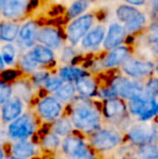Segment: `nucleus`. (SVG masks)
<instances>
[{"mask_svg":"<svg viewBox=\"0 0 158 159\" xmlns=\"http://www.w3.org/2000/svg\"><path fill=\"white\" fill-rule=\"evenodd\" d=\"M74 131L80 135L88 138L104 125L100 111V103L95 100L78 98L66 107Z\"/></svg>","mask_w":158,"mask_h":159,"instance_id":"nucleus-1","label":"nucleus"},{"mask_svg":"<svg viewBox=\"0 0 158 159\" xmlns=\"http://www.w3.org/2000/svg\"><path fill=\"white\" fill-rule=\"evenodd\" d=\"M42 130L36 116L30 109L6 126H0V141L7 144L14 141L37 139Z\"/></svg>","mask_w":158,"mask_h":159,"instance_id":"nucleus-2","label":"nucleus"},{"mask_svg":"<svg viewBox=\"0 0 158 159\" xmlns=\"http://www.w3.org/2000/svg\"><path fill=\"white\" fill-rule=\"evenodd\" d=\"M89 145L101 159L112 158L117 149L124 143V132L117 128L103 125L87 138Z\"/></svg>","mask_w":158,"mask_h":159,"instance_id":"nucleus-3","label":"nucleus"},{"mask_svg":"<svg viewBox=\"0 0 158 159\" xmlns=\"http://www.w3.org/2000/svg\"><path fill=\"white\" fill-rule=\"evenodd\" d=\"M29 109L38 119L42 128L49 127L52 122L66 114V106L52 94L39 92L32 103Z\"/></svg>","mask_w":158,"mask_h":159,"instance_id":"nucleus-4","label":"nucleus"},{"mask_svg":"<svg viewBox=\"0 0 158 159\" xmlns=\"http://www.w3.org/2000/svg\"><path fill=\"white\" fill-rule=\"evenodd\" d=\"M53 159H101L89 145L87 138L72 133L62 139L61 146Z\"/></svg>","mask_w":158,"mask_h":159,"instance_id":"nucleus-5","label":"nucleus"},{"mask_svg":"<svg viewBox=\"0 0 158 159\" xmlns=\"http://www.w3.org/2000/svg\"><path fill=\"white\" fill-rule=\"evenodd\" d=\"M100 111L104 125L115 127L121 132L126 131L132 122L127 111L126 102L119 98L100 103Z\"/></svg>","mask_w":158,"mask_h":159,"instance_id":"nucleus-6","label":"nucleus"},{"mask_svg":"<svg viewBox=\"0 0 158 159\" xmlns=\"http://www.w3.org/2000/svg\"><path fill=\"white\" fill-rule=\"evenodd\" d=\"M124 142L133 148L148 143H158V124L156 121H132L124 132Z\"/></svg>","mask_w":158,"mask_h":159,"instance_id":"nucleus-7","label":"nucleus"},{"mask_svg":"<svg viewBox=\"0 0 158 159\" xmlns=\"http://www.w3.org/2000/svg\"><path fill=\"white\" fill-rule=\"evenodd\" d=\"M127 104V111L132 121H156L158 116V98H150L143 95L131 98Z\"/></svg>","mask_w":158,"mask_h":159,"instance_id":"nucleus-8","label":"nucleus"},{"mask_svg":"<svg viewBox=\"0 0 158 159\" xmlns=\"http://www.w3.org/2000/svg\"><path fill=\"white\" fill-rule=\"evenodd\" d=\"M106 82L112 87L117 98L124 100V102L142 95L143 92V81L131 79L120 73L114 74Z\"/></svg>","mask_w":158,"mask_h":159,"instance_id":"nucleus-9","label":"nucleus"},{"mask_svg":"<svg viewBox=\"0 0 158 159\" xmlns=\"http://www.w3.org/2000/svg\"><path fill=\"white\" fill-rule=\"evenodd\" d=\"M120 74L131 79L144 81L147 78L155 76L156 64L150 60L138 59L130 57L120 66Z\"/></svg>","mask_w":158,"mask_h":159,"instance_id":"nucleus-10","label":"nucleus"},{"mask_svg":"<svg viewBox=\"0 0 158 159\" xmlns=\"http://www.w3.org/2000/svg\"><path fill=\"white\" fill-rule=\"evenodd\" d=\"M7 155H12L23 159H38L43 157L37 139L14 141L6 144Z\"/></svg>","mask_w":158,"mask_h":159,"instance_id":"nucleus-11","label":"nucleus"},{"mask_svg":"<svg viewBox=\"0 0 158 159\" xmlns=\"http://www.w3.org/2000/svg\"><path fill=\"white\" fill-rule=\"evenodd\" d=\"M93 15L92 14H84L76 17L70 25L67 26L66 36L67 40L72 46H77L86 34L92 28L93 25Z\"/></svg>","mask_w":158,"mask_h":159,"instance_id":"nucleus-12","label":"nucleus"},{"mask_svg":"<svg viewBox=\"0 0 158 159\" xmlns=\"http://www.w3.org/2000/svg\"><path fill=\"white\" fill-rule=\"evenodd\" d=\"M29 106L20 98L12 95L2 106H0V126H6L23 115Z\"/></svg>","mask_w":158,"mask_h":159,"instance_id":"nucleus-13","label":"nucleus"},{"mask_svg":"<svg viewBox=\"0 0 158 159\" xmlns=\"http://www.w3.org/2000/svg\"><path fill=\"white\" fill-rule=\"evenodd\" d=\"M130 57V50L128 47L120 46L108 51L99 62H97V73L99 70H114L120 68L127 59Z\"/></svg>","mask_w":158,"mask_h":159,"instance_id":"nucleus-14","label":"nucleus"},{"mask_svg":"<svg viewBox=\"0 0 158 159\" xmlns=\"http://www.w3.org/2000/svg\"><path fill=\"white\" fill-rule=\"evenodd\" d=\"M99 86V79L95 76H93L91 73L79 78L74 82L77 96L82 98H88V100H94Z\"/></svg>","mask_w":158,"mask_h":159,"instance_id":"nucleus-15","label":"nucleus"},{"mask_svg":"<svg viewBox=\"0 0 158 159\" xmlns=\"http://www.w3.org/2000/svg\"><path fill=\"white\" fill-rule=\"evenodd\" d=\"M43 132L40 131L38 138H37V142H38L39 147L41 149L43 156L53 157L59 152L62 139L55 135L54 133H52L50 130H48V128H43Z\"/></svg>","mask_w":158,"mask_h":159,"instance_id":"nucleus-16","label":"nucleus"},{"mask_svg":"<svg viewBox=\"0 0 158 159\" xmlns=\"http://www.w3.org/2000/svg\"><path fill=\"white\" fill-rule=\"evenodd\" d=\"M11 86H12L13 95L20 98L23 102H25L30 107V105L34 102V100L36 98L38 93L34 89V87L32 86L28 77L27 78L20 77L14 82H12Z\"/></svg>","mask_w":158,"mask_h":159,"instance_id":"nucleus-17","label":"nucleus"},{"mask_svg":"<svg viewBox=\"0 0 158 159\" xmlns=\"http://www.w3.org/2000/svg\"><path fill=\"white\" fill-rule=\"evenodd\" d=\"M127 39V32L124 27L118 23H112L108 26L107 34L103 40V47L105 50L111 51L115 48H118L120 44Z\"/></svg>","mask_w":158,"mask_h":159,"instance_id":"nucleus-18","label":"nucleus"},{"mask_svg":"<svg viewBox=\"0 0 158 159\" xmlns=\"http://www.w3.org/2000/svg\"><path fill=\"white\" fill-rule=\"evenodd\" d=\"M38 32V25L36 22L34 21H28L25 24L20 27L19 34V43L21 44V48L24 50L28 51L35 46V41H36V36Z\"/></svg>","mask_w":158,"mask_h":159,"instance_id":"nucleus-19","label":"nucleus"},{"mask_svg":"<svg viewBox=\"0 0 158 159\" xmlns=\"http://www.w3.org/2000/svg\"><path fill=\"white\" fill-rule=\"evenodd\" d=\"M36 40L41 46L51 50H56L62 47V38L57 30L53 27H43L37 32Z\"/></svg>","mask_w":158,"mask_h":159,"instance_id":"nucleus-20","label":"nucleus"},{"mask_svg":"<svg viewBox=\"0 0 158 159\" xmlns=\"http://www.w3.org/2000/svg\"><path fill=\"white\" fill-rule=\"evenodd\" d=\"M28 51L33 59L41 68H48L51 65H55V54L51 49L41 46V44H35Z\"/></svg>","mask_w":158,"mask_h":159,"instance_id":"nucleus-21","label":"nucleus"},{"mask_svg":"<svg viewBox=\"0 0 158 159\" xmlns=\"http://www.w3.org/2000/svg\"><path fill=\"white\" fill-rule=\"evenodd\" d=\"M55 73L59 75V77L61 78L64 82L74 84L77 79L88 75V74H90V71H88V69L80 66V65L67 64V65H62Z\"/></svg>","mask_w":158,"mask_h":159,"instance_id":"nucleus-22","label":"nucleus"},{"mask_svg":"<svg viewBox=\"0 0 158 159\" xmlns=\"http://www.w3.org/2000/svg\"><path fill=\"white\" fill-rule=\"evenodd\" d=\"M106 34V28L103 25L94 26L81 39V48L86 50L95 49L103 42Z\"/></svg>","mask_w":158,"mask_h":159,"instance_id":"nucleus-23","label":"nucleus"},{"mask_svg":"<svg viewBox=\"0 0 158 159\" xmlns=\"http://www.w3.org/2000/svg\"><path fill=\"white\" fill-rule=\"evenodd\" d=\"M28 3L29 0H6L1 11L2 15L9 20L17 19L28 10Z\"/></svg>","mask_w":158,"mask_h":159,"instance_id":"nucleus-24","label":"nucleus"},{"mask_svg":"<svg viewBox=\"0 0 158 159\" xmlns=\"http://www.w3.org/2000/svg\"><path fill=\"white\" fill-rule=\"evenodd\" d=\"M48 128V130H50L52 133H54L55 135H57L59 138L63 139L66 138L67 135H70L72 133H74V128H73V125L70 122L68 116L63 115L62 117H60L59 119H56L54 122L50 125Z\"/></svg>","mask_w":158,"mask_h":159,"instance_id":"nucleus-25","label":"nucleus"},{"mask_svg":"<svg viewBox=\"0 0 158 159\" xmlns=\"http://www.w3.org/2000/svg\"><path fill=\"white\" fill-rule=\"evenodd\" d=\"M52 95L63 105H65L66 107L72 104L77 98V93L75 90L74 84H70V82H64L59 88V90L53 93Z\"/></svg>","mask_w":158,"mask_h":159,"instance_id":"nucleus-26","label":"nucleus"},{"mask_svg":"<svg viewBox=\"0 0 158 159\" xmlns=\"http://www.w3.org/2000/svg\"><path fill=\"white\" fill-rule=\"evenodd\" d=\"M17 66H19V71L21 75H25L29 77L32 74H34L36 70H38L41 67L36 63L33 57L30 55L29 51H25L19 57L17 60Z\"/></svg>","mask_w":158,"mask_h":159,"instance_id":"nucleus-27","label":"nucleus"},{"mask_svg":"<svg viewBox=\"0 0 158 159\" xmlns=\"http://www.w3.org/2000/svg\"><path fill=\"white\" fill-rule=\"evenodd\" d=\"M0 55H1L2 62H3L4 66H8L10 68H13L15 65L17 64V60H19V53H17V49L12 43H6L1 47L0 50Z\"/></svg>","mask_w":158,"mask_h":159,"instance_id":"nucleus-28","label":"nucleus"},{"mask_svg":"<svg viewBox=\"0 0 158 159\" xmlns=\"http://www.w3.org/2000/svg\"><path fill=\"white\" fill-rule=\"evenodd\" d=\"M20 26L14 22H1L0 23V40L8 43L17 38Z\"/></svg>","mask_w":158,"mask_h":159,"instance_id":"nucleus-29","label":"nucleus"},{"mask_svg":"<svg viewBox=\"0 0 158 159\" xmlns=\"http://www.w3.org/2000/svg\"><path fill=\"white\" fill-rule=\"evenodd\" d=\"M133 155L139 159H158V143H148L135 147Z\"/></svg>","mask_w":158,"mask_h":159,"instance_id":"nucleus-30","label":"nucleus"},{"mask_svg":"<svg viewBox=\"0 0 158 159\" xmlns=\"http://www.w3.org/2000/svg\"><path fill=\"white\" fill-rule=\"evenodd\" d=\"M52 71H50L48 68H39L38 70H36L34 74L28 77L32 86L34 87V89L37 91V93L42 92L44 84H46L47 80H48L49 76L51 75Z\"/></svg>","mask_w":158,"mask_h":159,"instance_id":"nucleus-31","label":"nucleus"},{"mask_svg":"<svg viewBox=\"0 0 158 159\" xmlns=\"http://www.w3.org/2000/svg\"><path fill=\"white\" fill-rule=\"evenodd\" d=\"M139 12V9H137L135 7L129 6V4H121L117 8L116 16L121 23L126 24L129 21H131Z\"/></svg>","mask_w":158,"mask_h":159,"instance_id":"nucleus-32","label":"nucleus"},{"mask_svg":"<svg viewBox=\"0 0 158 159\" xmlns=\"http://www.w3.org/2000/svg\"><path fill=\"white\" fill-rule=\"evenodd\" d=\"M146 24V16L144 13L139 12L131 21H129L128 23L124 24V30L127 34H135L142 30L144 27V25Z\"/></svg>","mask_w":158,"mask_h":159,"instance_id":"nucleus-33","label":"nucleus"},{"mask_svg":"<svg viewBox=\"0 0 158 159\" xmlns=\"http://www.w3.org/2000/svg\"><path fill=\"white\" fill-rule=\"evenodd\" d=\"M142 95L150 98H158V79L156 76H152L143 81Z\"/></svg>","mask_w":158,"mask_h":159,"instance_id":"nucleus-34","label":"nucleus"},{"mask_svg":"<svg viewBox=\"0 0 158 159\" xmlns=\"http://www.w3.org/2000/svg\"><path fill=\"white\" fill-rule=\"evenodd\" d=\"M90 7V0H75L67 9V16L70 19H76L80 16Z\"/></svg>","mask_w":158,"mask_h":159,"instance_id":"nucleus-35","label":"nucleus"},{"mask_svg":"<svg viewBox=\"0 0 158 159\" xmlns=\"http://www.w3.org/2000/svg\"><path fill=\"white\" fill-rule=\"evenodd\" d=\"M63 84H64V81L59 77V75H57L55 71H52L51 75L49 76L48 80H47L43 89H42V92L48 93V94H53V93L59 90V88Z\"/></svg>","mask_w":158,"mask_h":159,"instance_id":"nucleus-36","label":"nucleus"},{"mask_svg":"<svg viewBox=\"0 0 158 159\" xmlns=\"http://www.w3.org/2000/svg\"><path fill=\"white\" fill-rule=\"evenodd\" d=\"M117 98L115 91L112 89V87L106 82V84H100L99 89H97V95H95L94 100L99 103H103L105 101L112 100V98Z\"/></svg>","mask_w":158,"mask_h":159,"instance_id":"nucleus-37","label":"nucleus"},{"mask_svg":"<svg viewBox=\"0 0 158 159\" xmlns=\"http://www.w3.org/2000/svg\"><path fill=\"white\" fill-rule=\"evenodd\" d=\"M20 77H21V73L19 71V69L15 68H6L0 73V80L8 84H12Z\"/></svg>","mask_w":158,"mask_h":159,"instance_id":"nucleus-38","label":"nucleus"},{"mask_svg":"<svg viewBox=\"0 0 158 159\" xmlns=\"http://www.w3.org/2000/svg\"><path fill=\"white\" fill-rule=\"evenodd\" d=\"M12 95L13 90L11 84L0 80V106H2Z\"/></svg>","mask_w":158,"mask_h":159,"instance_id":"nucleus-39","label":"nucleus"},{"mask_svg":"<svg viewBox=\"0 0 158 159\" xmlns=\"http://www.w3.org/2000/svg\"><path fill=\"white\" fill-rule=\"evenodd\" d=\"M77 53L72 47H65L62 51L61 54V61L63 62L64 65L67 64H74L75 59H77Z\"/></svg>","mask_w":158,"mask_h":159,"instance_id":"nucleus-40","label":"nucleus"},{"mask_svg":"<svg viewBox=\"0 0 158 159\" xmlns=\"http://www.w3.org/2000/svg\"><path fill=\"white\" fill-rule=\"evenodd\" d=\"M148 41L154 46V49L157 48V41H158V27L157 23H153L150 26V32H148Z\"/></svg>","mask_w":158,"mask_h":159,"instance_id":"nucleus-41","label":"nucleus"},{"mask_svg":"<svg viewBox=\"0 0 158 159\" xmlns=\"http://www.w3.org/2000/svg\"><path fill=\"white\" fill-rule=\"evenodd\" d=\"M7 156V151H6V144L2 141H0V159H4Z\"/></svg>","mask_w":158,"mask_h":159,"instance_id":"nucleus-42","label":"nucleus"},{"mask_svg":"<svg viewBox=\"0 0 158 159\" xmlns=\"http://www.w3.org/2000/svg\"><path fill=\"white\" fill-rule=\"evenodd\" d=\"M128 3H130L131 6H142V4L145 3L146 0H124Z\"/></svg>","mask_w":158,"mask_h":159,"instance_id":"nucleus-43","label":"nucleus"},{"mask_svg":"<svg viewBox=\"0 0 158 159\" xmlns=\"http://www.w3.org/2000/svg\"><path fill=\"white\" fill-rule=\"evenodd\" d=\"M3 69H6V66H4L3 62H2V59H1V55H0V73H1Z\"/></svg>","mask_w":158,"mask_h":159,"instance_id":"nucleus-44","label":"nucleus"},{"mask_svg":"<svg viewBox=\"0 0 158 159\" xmlns=\"http://www.w3.org/2000/svg\"><path fill=\"white\" fill-rule=\"evenodd\" d=\"M4 159H23V158H19V157H15V156H12V155H7L6 158Z\"/></svg>","mask_w":158,"mask_h":159,"instance_id":"nucleus-45","label":"nucleus"},{"mask_svg":"<svg viewBox=\"0 0 158 159\" xmlns=\"http://www.w3.org/2000/svg\"><path fill=\"white\" fill-rule=\"evenodd\" d=\"M4 3H6V0H0V12H1L2 9H3Z\"/></svg>","mask_w":158,"mask_h":159,"instance_id":"nucleus-46","label":"nucleus"},{"mask_svg":"<svg viewBox=\"0 0 158 159\" xmlns=\"http://www.w3.org/2000/svg\"><path fill=\"white\" fill-rule=\"evenodd\" d=\"M122 159H139V158L135 157V156L132 154V155H129V156H127V157H124V158H122Z\"/></svg>","mask_w":158,"mask_h":159,"instance_id":"nucleus-47","label":"nucleus"},{"mask_svg":"<svg viewBox=\"0 0 158 159\" xmlns=\"http://www.w3.org/2000/svg\"><path fill=\"white\" fill-rule=\"evenodd\" d=\"M108 159H114V158H108Z\"/></svg>","mask_w":158,"mask_h":159,"instance_id":"nucleus-48","label":"nucleus"}]
</instances>
